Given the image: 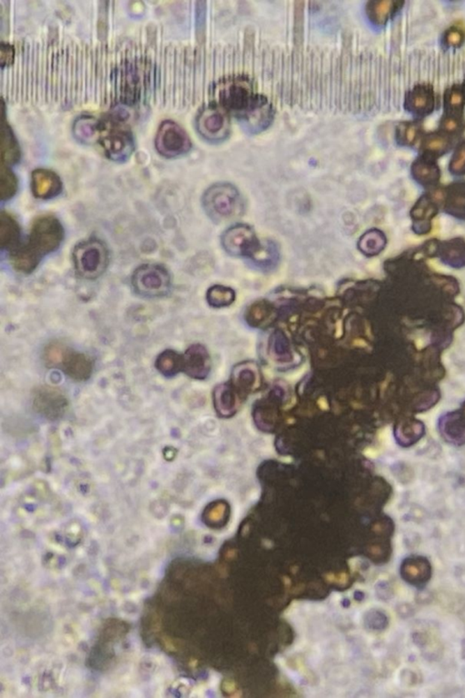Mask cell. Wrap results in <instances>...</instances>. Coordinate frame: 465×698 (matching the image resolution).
Wrapping results in <instances>:
<instances>
[{
	"instance_id": "1",
	"label": "cell",
	"mask_w": 465,
	"mask_h": 698,
	"mask_svg": "<svg viewBox=\"0 0 465 698\" xmlns=\"http://www.w3.org/2000/svg\"><path fill=\"white\" fill-rule=\"evenodd\" d=\"M220 101L222 107L251 131H262L271 121L272 110L268 101L254 93L247 81H227L220 90Z\"/></svg>"
},
{
	"instance_id": "2",
	"label": "cell",
	"mask_w": 465,
	"mask_h": 698,
	"mask_svg": "<svg viewBox=\"0 0 465 698\" xmlns=\"http://www.w3.org/2000/svg\"><path fill=\"white\" fill-rule=\"evenodd\" d=\"M222 246L228 254L245 258L259 269H272L278 263L279 253L274 243L263 245L253 228L247 225L228 228L222 237Z\"/></svg>"
},
{
	"instance_id": "3",
	"label": "cell",
	"mask_w": 465,
	"mask_h": 698,
	"mask_svg": "<svg viewBox=\"0 0 465 698\" xmlns=\"http://www.w3.org/2000/svg\"><path fill=\"white\" fill-rule=\"evenodd\" d=\"M203 206L213 221L224 222L241 215L244 201L236 186L229 183H218L206 191Z\"/></svg>"
},
{
	"instance_id": "4",
	"label": "cell",
	"mask_w": 465,
	"mask_h": 698,
	"mask_svg": "<svg viewBox=\"0 0 465 698\" xmlns=\"http://www.w3.org/2000/svg\"><path fill=\"white\" fill-rule=\"evenodd\" d=\"M64 239V230L58 218L42 216L36 218L30 231L29 242L24 246L41 261L44 255L56 251Z\"/></svg>"
},
{
	"instance_id": "5",
	"label": "cell",
	"mask_w": 465,
	"mask_h": 698,
	"mask_svg": "<svg viewBox=\"0 0 465 698\" xmlns=\"http://www.w3.org/2000/svg\"><path fill=\"white\" fill-rule=\"evenodd\" d=\"M44 361L50 368L61 369L74 380L85 381L92 374V362L86 355L59 343H53L45 349Z\"/></svg>"
},
{
	"instance_id": "6",
	"label": "cell",
	"mask_w": 465,
	"mask_h": 698,
	"mask_svg": "<svg viewBox=\"0 0 465 698\" xmlns=\"http://www.w3.org/2000/svg\"><path fill=\"white\" fill-rule=\"evenodd\" d=\"M73 261L75 269L81 278L98 279L109 265V251L106 245L100 240H84L75 246Z\"/></svg>"
},
{
	"instance_id": "7",
	"label": "cell",
	"mask_w": 465,
	"mask_h": 698,
	"mask_svg": "<svg viewBox=\"0 0 465 698\" xmlns=\"http://www.w3.org/2000/svg\"><path fill=\"white\" fill-rule=\"evenodd\" d=\"M135 291L145 297L166 296L171 287L169 272L160 265H143L132 276Z\"/></svg>"
},
{
	"instance_id": "8",
	"label": "cell",
	"mask_w": 465,
	"mask_h": 698,
	"mask_svg": "<svg viewBox=\"0 0 465 698\" xmlns=\"http://www.w3.org/2000/svg\"><path fill=\"white\" fill-rule=\"evenodd\" d=\"M155 146L159 154L166 158H176L191 149V140L187 132L172 120H165L159 126Z\"/></svg>"
},
{
	"instance_id": "9",
	"label": "cell",
	"mask_w": 465,
	"mask_h": 698,
	"mask_svg": "<svg viewBox=\"0 0 465 698\" xmlns=\"http://www.w3.org/2000/svg\"><path fill=\"white\" fill-rule=\"evenodd\" d=\"M223 107L210 105L201 110L197 119V128L201 136L212 142H218L229 136L230 121Z\"/></svg>"
},
{
	"instance_id": "10",
	"label": "cell",
	"mask_w": 465,
	"mask_h": 698,
	"mask_svg": "<svg viewBox=\"0 0 465 698\" xmlns=\"http://www.w3.org/2000/svg\"><path fill=\"white\" fill-rule=\"evenodd\" d=\"M36 410L50 420H56L64 415L68 407V400L63 393L56 388L40 387L33 396Z\"/></svg>"
},
{
	"instance_id": "11",
	"label": "cell",
	"mask_w": 465,
	"mask_h": 698,
	"mask_svg": "<svg viewBox=\"0 0 465 698\" xmlns=\"http://www.w3.org/2000/svg\"><path fill=\"white\" fill-rule=\"evenodd\" d=\"M100 144L105 154L114 161H127L135 149L134 138L128 131L112 132L101 138Z\"/></svg>"
},
{
	"instance_id": "12",
	"label": "cell",
	"mask_w": 465,
	"mask_h": 698,
	"mask_svg": "<svg viewBox=\"0 0 465 698\" xmlns=\"http://www.w3.org/2000/svg\"><path fill=\"white\" fill-rule=\"evenodd\" d=\"M31 188L36 198L49 200L61 192L62 182L58 174L52 170L38 168L32 173Z\"/></svg>"
},
{
	"instance_id": "13",
	"label": "cell",
	"mask_w": 465,
	"mask_h": 698,
	"mask_svg": "<svg viewBox=\"0 0 465 698\" xmlns=\"http://www.w3.org/2000/svg\"><path fill=\"white\" fill-rule=\"evenodd\" d=\"M434 105V89L429 85L416 86L407 94L406 107L416 115H427L433 111Z\"/></svg>"
},
{
	"instance_id": "14",
	"label": "cell",
	"mask_w": 465,
	"mask_h": 698,
	"mask_svg": "<svg viewBox=\"0 0 465 698\" xmlns=\"http://www.w3.org/2000/svg\"><path fill=\"white\" fill-rule=\"evenodd\" d=\"M441 434L449 443H465V418L459 412L443 415L438 423Z\"/></svg>"
},
{
	"instance_id": "15",
	"label": "cell",
	"mask_w": 465,
	"mask_h": 698,
	"mask_svg": "<svg viewBox=\"0 0 465 698\" xmlns=\"http://www.w3.org/2000/svg\"><path fill=\"white\" fill-rule=\"evenodd\" d=\"M401 572L404 579L408 583L422 586L430 580V563L421 556L407 558L402 565Z\"/></svg>"
},
{
	"instance_id": "16",
	"label": "cell",
	"mask_w": 465,
	"mask_h": 698,
	"mask_svg": "<svg viewBox=\"0 0 465 698\" xmlns=\"http://www.w3.org/2000/svg\"><path fill=\"white\" fill-rule=\"evenodd\" d=\"M102 123L92 116L77 117L73 125L74 137L81 143L93 144L100 140Z\"/></svg>"
},
{
	"instance_id": "17",
	"label": "cell",
	"mask_w": 465,
	"mask_h": 698,
	"mask_svg": "<svg viewBox=\"0 0 465 698\" xmlns=\"http://www.w3.org/2000/svg\"><path fill=\"white\" fill-rule=\"evenodd\" d=\"M208 353L206 349L199 345L188 348L183 357V370L191 377H203L208 370Z\"/></svg>"
},
{
	"instance_id": "18",
	"label": "cell",
	"mask_w": 465,
	"mask_h": 698,
	"mask_svg": "<svg viewBox=\"0 0 465 698\" xmlns=\"http://www.w3.org/2000/svg\"><path fill=\"white\" fill-rule=\"evenodd\" d=\"M20 228L16 219L5 211L0 214V246L3 249L16 248L20 245Z\"/></svg>"
},
{
	"instance_id": "19",
	"label": "cell",
	"mask_w": 465,
	"mask_h": 698,
	"mask_svg": "<svg viewBox=\"0 0 465 698\" xmlns=\"http://www.w3.org/2000/svg\"><path fill=\"white\" fill-rule=\"evenodd\" d=\"M447 212L465 219V182L455 183L443 194Z\"/></svg>"
},
{
	"instance_id": "20",
	"label": "cell",
	"mask_w": 465,
	"mask_h": 698,
	"mask_svg": "<svg viewBox=\"0 0 465 698\" xmlns=\"http://www.w3.org/2000/svg\"><path fill=\"white\" fill-rule=\"evenodd\" d=\"M413 177L422 185H434L440 179V170L430 156H422L413 165Z\"/></svg>"
},
{
	"instance_id": "21",
	"label": "cell",
	"mask_w": 465,
	"mask_h": 698,
	"mask_svg": "<svg viewBox=\"0 0 465 698\" xmlns=\"http://www.w3.org/2000/svg\"><path fill=\"white\" fill-rule=\"evenodd\" d=\"M20 151L10 126L3 121L1 126V164L10 167L19 161Z\"/></svg>"
},
{
	"instance_id": "22",
	"label": "cell",
	"mask_w": 465,
	"mask_h": 698,
	"mask_svg": "<svg viewBox=\"0 0 465 698\" xmlns=\"http://www.w3.org/2000/svg\"><path fill=\"white\" fill-rule=\"evenodd\" d=\"M402 5H403V2L392 1V0L369 2L367 6L369 19L378 25H383L400 8Z\"/></svg>"
},
{
	"instance_id": "23",
	"label": "cell",
	"mask_w": 465,
	"mask_h": 698,
	"mask_svg": "<svg viewBox=\"0 0 465 698\" xmlns=\"http://www.w3.org/2000/svg\"><path fill=\"white\" fill-rule=\"evenodd\" d=\"M441 258L445 263L454 267L465 266V242L462 239H454L445 242L441 248Z\"/></svg>"
},
{
	"instance_id": "24",
	"label": "cell",
	"mask_w": 465,
	"mask_h": 698,
	"mask_svg": "<svg viewBox=\"0 0 465 698\" xmlns=\"http://www.w3.org/2000/svg\"><path fill=\"white\" fill-rule=\"evenodd\" d=\"M155 366L166 377H172L183 370V357L173 350H166L159 355Z\"/></svg>"
},
{
	"instance_id": "25",
	"label": "cell",
	"mask_w": 465,
	"mask_h": 698,
	"mask_svg": "<svg viewBox=\"0 0 465 698\" xmlns=\"http://www.w3.org/2000/svg\"><path fill=\"white\" fill-rule=\"evenodd\" d=\"M386 237L379 230L368 231L359 242V249L367 255H376L383 251L386 246Z\"/></svg>"
},
{
	"instance_id": "26",
	"label": "cell",
	"mask_w": 465,
	"mask_h": 698,
	"mask_svg": "<svg viewBox=\"0 0 465 698\" xmlns=\"http://www.w3.org/2000/svg\"><path fill=\"white\" fill-rule=\"evenodd\" d=\"M235 291L224 285H217L209 288L206 294V299L210 306L214 308H224L230 306L235 301Z\"/></svg>"
},
{
	"instance_id": "27",
	"label": "cell",
	"mask_w": 465,
	"mask_h": 698,
	"mask_svg": "<svg viewBox=\"0 0 465 698\" xmlns=\"http://www.w3.org/2000/svg\"><path fill=\"white\" fill-rule=\"evenodd\" d=\"M450 147H451L450 138L446 136L445 133H440V132H434V133L427 135L422 142L425 151L434 156L445 154Z\"/></svg>"
},
{
	"instance_id": "28",
	"label": "cell",
	"mask_w": 465,
	"mask_h": 698,
	"mask_svg": "<svg viewBox=\"0 0 465 698\" xmlns=\"http://www.w3.org/2000/svg\"><path fill=\"white\" fill-rule=\"evenodd\" d=\"M445 105L450 114L459 115L465 108V86L449 87L445 94Z\"/></svg>"
},
{
	"instance_id": "29",
	"label": "cell",
	"mask_w": 465,
	"mask_h": 698,
	"mask_svg": "<svg viewBox=\"0 0 465 698\" xmlns=\"http://www.w3.org/2000/svg\"><path fill=\"white\" fill-rule=\"evenodd\" d=\"M17 189V179L8 165H2L0 168V195L2 200H10Z\"/></svg>"
},
{
	"instance_id": "30",
	"label": "cell",
	"mask_w": 465,
	"mask_h": 698,
	"mask_svg": "<svg viewBox=\"0 0 465 698\" xmlns=\"http://www.w3.org/2000/svg\"><path fill=\"white\" fill-rule=\"evenodd\" d=\"M436 213V204L432 201L430 198L425 197V195L416 203L412 210L413 218H416L417 221L422 219V224H425L426 219L433 218Z\"/></svg>"
},
{
	"instance_id": "31",
	"label": "cell",
	"mask_w": 465,
	"mask_h": 698,
	"mask_svg": "<svg viewBox=\"0 0 465 698\" xmlns=\"http://www.w3.org/2000/svg\"><path fill=\"white\" fill-rule=\"evenodd\" d=\"M424 426L422 423L416 422V421L411 423H404V426L401 427L400 434H399L400 442L406 446L416 443L424 434Z\"/></svg>"
},
{
	"instance_id": "32",
	"label": "cell",
	"mask_w": 465,
	"mask_h": 698,
	"mask_svg": "<svg viewBox=\"0 0 465 698\" xmlns=\"http://www.w3.org/2000/svg\"><path fill=\"white\" fill-rule=\"evenodd\" d=\"M397 133L402 143L413 145L418 140L421 133V126L415 122L406 123L399 126Z\"/></svg>"
},
{
	"instance_id": "33",
	"label": "cell",
	"mask_w": 465,
	"mask_h": 698,
	"mask_svg": "<svg viewBox=\"0 0 465 698\" xmlns=\"http://www.w3.org/2000/svg\"><path fill=\"white\" fill-rule=\"evenodd\" d=\"M441 128H442L445 133L458 134L459 132L464 131V122L459 115L449 114L448 116L443 117L442 122H441Z\"/></svg>"
},
{
	"instance_id": "34",
	"label": "cell",
	"mask_w": 465,
	"mask_h": 698,
	"mask_svg": "<svg viewBox=\"0 0 465 698\" xmlns=\"http://www.w3.org/2000/svg\"><path fill=\"white\" fill-rule=\"evenodd\" d=\"M450 170L456 174H465V141L458 146L450 163Z\"/></svg>"
},
{
	"instance_id": "35",
	"label": "cell",
	"mask_w": 465,
	"mask_h": 698,
	"mask_svg": "<svg viewBox=\"0 0 465 698\" xmlns=\"http://www.w3.org/2000/svg\"><path fill=\"white\" fill-rule=\"evenodd\" d=\"M447 43L451 46L457 47L464 42V34L461 29H451L447 31L445 35Z\"/></svg>"
},
{
	"instance_id": "36",
	"label": "cell",
	"mask_w": 465,
	"mask_h": 698,
	"mask_svg": "<svg viewBox=\"0 0 465 698\" xmlns=\"http://www.w3.org/2000/svg\"><path fill=\"white\" fill-rule=\"evenodd\" d=\"M14 47L8 43L1 44V65L8 66L13 62Z\"/></svg>"
}]
</instances>
